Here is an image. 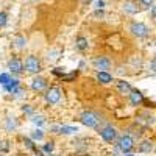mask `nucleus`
Instances as JSON below:
<instances>
[{"mask_svg":"<svg viewBox=\"0 0 156 156\" xmlns=\"http://www.w3.org/2000/svg\"><path fill=\"white\" fill-rule=\"evenodd\" d=\"M23 69L27 70L28 73L31 75H37L39 72L42 70V66H41V61L37 59V56L34 55H30L25 58V62H23Z\"/></svg>","mask_w":156,"mask_h":156,"instance_id":"nucleus-1","label":"nucleus"},{"mask_svg":"<svg viewBox=\"0 0 156 156\" xmlns=\"http://www.w3.org/2000/svg\"><path fill=\"white\" fill-rule=\"evenodd\" d=\"M129 31H131L134 37H139V39H144L150 34V28L144 22H136V20L129 23Z\"/></svg>","mask_w":156,"mask_h":156,"instance_id":"nucleus-2","label":"nucleus"},{"mask_svg":"<svg viewBox=\"0 0 156 156\" xmlns=\"http://www.w3.org/2000/svg\"><path fill=\"white\" fill-rule=\"evenodd\" d=\"M80 122L87 128H97L100 119H98V115L92 111H83L81 115H80Z\"/></svg>","mask_w":156,"mask_h":156,"instance_id":"nucleus-3","label":"nucleus"},{"mask_svg":"<svg viewBox=\"0 0 156 156\" xmlns=\"http://www.w3.org/2000/svg\"><path fill=\"white\" fill-rule=\"evenodd\" d=\"M117 148H119L123 154L129 153L133 148H134V139L129 136V134H125L119 139V142H117Z\"/></svg>","mask_w":156,"mask_h":156,"instance_id":"nucleus-4","label":"nucleus"},{"mask_svg":"<svg viewBox=\"0 0 156 156\" xmlns=\"http://www.w3.org/2000/svg\"><path fill=\"white\" fill-rule=\"evenodd\" d=\"M61 100V87L59 86H51L45 90V101L48 105H56Z\"/></svg>","mask_w":156,"mask_h":156,"instance_id":"nucleus-5","label":"nucleus"},{"mask_svg":"<svg viewBox=\"0 0 156 156\" xmlns=\"http://www.w3.org/2000/svg\"><path fill=\"white\" fill-rule=\"evenodd\" d=\"M92 66L98 72H108V69H111V61L106 56H95L92 59Z\"/></svg>","mask_w":156,"mask_h":156,"instance_id":"nucleus-6","label":"nucleus"},{"mask_svg":"<svg viewBox=\"0 0 156 156\" xmlns=\"http://www.w3.org/2000/svg\"><path fill=\"white\" fill-rule=\"evenodd\" d=\"M98 133H100L101 139L105 140V142H108V144H111V142H114V140H115V136H117V131H115V128H114V126H111V125H106L105 128H101Z\"/></svg>","mask_w":156,"mask_h":156,"instance_id":"nucleus-7","label":"nucleus"},{"mask_svg":"<svg viewBox=\"0 0 156 156\" xmlns=\"http://www.w3.org/2000/svg\"><path fill=\"white\" fill-rule=\"evenodd\" d=\"M120 6H122V11L125 12V14H129V16H136L140 11V8L137 6V3L134 2V0H125V2H122Z\"/></svg>","mask_w":156,"mask_h":156,"instance_id":"nucleus-8","label":"nucleus"},{"mask_svg":"<svg viewBox=\"0 0 156 156\" xmlns=\"http://www.w3.org/2000/svg\"><path fill=\"white\" fill-rule=\"evenodd\" d=\"M8 69H9V73L12 75H20L23 72V62L19 58H11L8 61Z\"/></svg>","mask_w":156,"mask_h":156,"instance_id":"nucleus-9","label":"nucleus"},{"mask_svg":"<svg viewBox=\"0 0 156 156\" xmlns=\"http://www.w3.org/2000/svg\"><path fill=\"white\" fill-rule=\"evenodd\" d=\"M45 87H47V80L44 76H34L31 80V89L34 92H41Z\"/></svg>","mask_w":156,"mask_h":156,"instance_id":"nucleus-10","label":"nucleus"},{"mask_svg":"<svg viewBox=\"0 0 156 156\" xmlns=\"http://www.w3.org/2000/svg\"><path fill=\"white\" fill-rule=\"evenodd\" d=\"M128 95H129V101H131L133 106H139L140 103L144 101V94H142L139 89H131V92Z\"/></svg>","mask_w":156,"mask_h":156,"instance_id":"nucleus-11","label":"nucleus"},{"mask_svg":"<svg viewBox=\"0 0 156 156\" xmlns=\"http://www.w3.org/2000/svg\"><path fill=\"white\" fill-rule=\"evenodd\" d=\"M27 44H28V41L23 34H16L14 39H12V45H14L17 50H23L25 47H27Z\"/></svg>","mask_w":156,"mask_h":156,"instance_id":"nucleus-12","label":"nucleus"},{"mask_svg":"<svg viewBox=\"0 0 156 156\" xmlns=\"http://www.w3.org/2000/svg\"><path fill=\"white\" fill-rule=\"evenodd\" d=\"M115 86H117V90L122 92V94H129V92H131V89H133L131 84H129L128 81H125V80H117Z\"/></svg>","mask_w":156,"mask_h":156,"instance_id":"nucleus-13","label":"nucleus"},{"mask_svg":"<svg viewBox=\"0 0 156 156\" xmlns=\"http://www.w3.org/2000/svg\"><path fill=\"white\" fill-rule=\"evenodd\" d=\"M75 47H76V50H80V51H86L87 47H89L87 37H84V36H78V37H76V42H75Z\"/></svg>","mask_w":156,"mask_h":156,"instance_id":"nucleus-14","label":"nucleus"},{"mask_svg":"<svg viewBox=\"0 0 156 156\" xmlns=\"http://www.w3.org/2000/svg\"><path fill=\"white\" fill-rule=\"evenodd\" d=\"M97 80L101 84H109L112 81V75L109 72H97Z\"/></svg>","mask_w":156,"mask_h":156,"instance_id":"nucleus-15","label":"nucleus"},{"mask_svg":"<svg viewBox=\"0 0 156 156\" xmlns=\"http://www.w3.org/2000/svg\"><path fill=\"white\" fill-rule=\"evenodd\" d=\"M59 56H61V50H59V48H50V50L47 51V61H50V62L58 61Z\"/></svg>","mask_w":156,"mask_h":156,"instance_id":"nucleus-16","label":"nucleus"},{"mask_svg":"<svg viewBox=\"0 0 156 156\" xmlns=\"http://www.w3.org/2000/svg\"><path fill=\"white\" fill-rule=\"evenodd\" d=\"M16 128H17V122H16L14 117H6V119H5V129H6V131L12 133Z\"/></svg>","mask_w":156,"mask_h":156,"instance_id":"nucleus-17","label":"nucleus"},{"mask_svg":"<svg viewBox=\"0 0 156 156\" xmlns=\"http://www.w3.org/2000/svg\"><path fill=\"white\" fill-rule=\"evenodd\" d=\"M3 87H5V90H8L9 94H12L16 89H19V87H20V81L17 80V78H11V81H9L6 86H3Z\"/></svg>","mask_w":156,"mask_h":156,"instance_id":"nucleus-18","label":"nucleus"},{"mask_svg":"<svg viewBox=\"0 0 156 156\" xmlns=\"http://www.w3.org/2000/svg\"><path fill=\"white\" fill-rule=\"evenodd\" d=\"M151 150H153V145H151L150 140H142L140 142V145H139V151L140 153H150Z\"/></svg>","mask_w":156,"mask_h":156,"instance_id":"nucleus-19","label":"nucleus"},{"mask_svg":"<svg viewBox=\"0 0 156 156\" xmlns=\"http://www.w3.org/2000/svg\"><path fill=\"white\" fill-rule=\"evenodd\" d=\"M78 131V128L76 126H67V125H62L59 126V133L61 134H73Z\"/></svg>","mask_w":156,"mask_h":156,"instance_id":"nucleus-20","label":"nucleus"},{"mask_svg":"<svg viewBox=\"0 0 156 156\" xmlns=\"http://www.w3.org/2000/svg\"><path fill=\"white\" fill-rule=\"evenodd\" d=\"M76 75H78V70H72V72H69V73L66 72V73L59 78V80H61V81H73L75 78H76Z\"/></svg>","mask_w":156,"mask_h":156,"instance_id":"nucleus-21","label":"nucleus"},{"mask_svg":"<svg viewBox=\"0 0 156 156\" xmlns=\"http://www.w3.org/2000/svg\"><path fill=\"white\" fill-rule=\"evenodd\" d=\"M44 139V131H42V129L41 128H36L34 129V131L31 133V140H42Z\"/></svg>","mask_w":156,"mask_h":156,"instance_id":"nucleus-22","label":"nucleus"},{"mask_svg":"<svg viewBox=\"0 0 156 156\" xmlns=\"http://www.w3.org/2000/svg\"><path fill=\"white\" fill-rule=\"evenodd\" d=\"M31 122L36 125V126H42L44 123H45V117L44 115H31Z\"/></svg>","mask_w":156,"mask_h":156,"instance_id":"nucleus-23","label":"nucleus"},{"mask_svg":"<svg viewBox=\"0 0 156 156\" xmlns=\"http://www.w3.org/2000/svg\"><path fill=\"white\" fill-rule=\"evenodd\" d=\"M11 73H0V84L2 86H6L9 81H11Z\"/></svg>","mask_w":156,"mask_h":156,"instance_id":"nucleus-24","label":"nucleus"},{"mask_svg":"<svg viewBox=\"0 0 156 156\" xmlns=\"http://www.w3.org/2000/svg\"><path fill=\"white\" fill-rule=\"evenodd\" d=\"M53 150H55V142H51V140L47 142V144L42 147V151L44 153H50L51 154V153H53Z\"/></svg>","mask_w":156,"mask_h":156,"instance_id":"nucleus-25","label":"nucleus"},{"mask_svg":"<svg viewBox=\"0 0 156 156\" xmlns=\"http://www.w3.org/2000/svg\"><path fill=\"white\" fill-rule=\"evenodd\" d=\"M8 23V14L5 11H0V28H3Z\"/></svg>","mask_w":156,"mask_h":156,"instance_id":"nucleus-26","label":"nucleus"},{"mask_svg":"<svg viewBox=\"0 0 156 156\" xmlns=\"http://www.w3.org/2000/svg\"><path fill=\"white\" fill-rule=\"evenodd\" d=\"M51 73H53L55 76H58V78H61L64 73H66V67H55L53 70H51Z\"/></svg>","mask_w":156,"mask_h":156,"instance_id":"nucleus-27","label":"nucleus"},{"mask_svg":"<svg viewBox=\"0 0 156 156\" xmlns=\"http://www.w3.org/2000/svg\"><path fill=\"white\" fill-rule=\"evenodd\" d=\"M92 17H95V19H103V17H105V9H95V11L92 12Z\"/></svg>","mask_w":156,"mask_h":156,"instance_id":"nucleus-28","label":"nucleus"},{"mask_svg":"<svg viewBox=\"0 0 156 156\" xmlns=\"http://www.w3.org/2000/svg\"><path fill=\"white\" fill-rule=\"evenodd\" d=\"M22 112L28 114V115H33L34 109H33V106H31V105H23V106H22Z\"/></svg>","mask_w":156,"mask_h":156,"instance_id":"nucleus-29","label":"nucleus"},{"mask_svg":"<svg viewBox=\"0 0 156 156\" xmlns=\"http://www.w3.org/2000/svg\"><path fill=\"white\" fill-rule=\"evenodd\" d=\"M105 8V2L103 0H97L95 2V9H103Z\"/></svg>","mask_w":156,"mask_h":156,"instance_id":"nucleus-30","label":"nucleus"},{"mask_svg":"<svg viewBox=\"0 0 156 156\" xmlns=\"http://www.w3.org/2000/svg\"><path fill=\"white\" fill-rule=\"evenodd\" d=\"M140 3L145 8H150V6H153V0H140Z\"/></svg>","mask_w":156,"mask_h":156,"instance_id":"nucleus-31","label":"nucleus"},{"mask_svg":"<svg viewBox=\"0 0 156 156\" xmlns=\"http://www.w3.org/2000/svg\"><path fill=\"white\" fill-rule=\"evenodd\" d=\"M2 151H8V142H2V147H0Z\"/></svg>","mask_w":156,"mask_h":156,"instance_id":"nucleus-32","label":"nucleus"},{"mask_svg":"<svg viewBox=\"0 0 156 156\" xmlns=\"http://www.w3.org/2000/svg\"><path fill=\"white\" fill-rule=\"evenodd\" d=\"M90 2H92V0H81V3H83V5H89Z\"/></svg>","mask_w":156,"mask_h":156,"instance_id":"nucleus-33","label":"nucleus"},{"mask_svg":"<svg viewBox=\"0 0 156 156\" xmlns=\"http://www.w3.org/2000/svg\"><path fill=\"white\" fill-rule=\"evenodd\" d=\"M153 16L156 17V6H153Z\"/></svg>","mask_w":156,"mask_h":156,"instance_id":"nucleus-34","label":"nucleus"},{"mask_svg":"<svg viewBox=\"0 0 156 156\" xmlns=\"http://www.w3.org/2000/svg\"><path fill=\"white\" fill-rule=\"evenodd\" d=\"M125 156H134V154H129V153H126V154H125Z\"/></svg>","mask_w":156,"mask_h":156,"instance_id":"nucleus-35","label":"nucleus"},{"mask_svg":"<svg viewBox=\"0 0 156 156\" xmlns=\"http://www.w3.org/2000/svg\"><path fill=\"white\" fill-rule=\"evenodd\" d=\"M31 2H37V0H31Z\"/></svg>","mask_w":156,"mask_h":156,"instance_id":"nucleus-36","label":"nucleus"},{"mask_svg":"<svg viewBox=\"0 0 156 156\" xmlns=\"http://www.w3.org/2000/svg\"><path fill=\"white\" fill-rule=\"evenodd\" d=\"M12 2H14V0H12Z\"/></svg>","mask_w":156,"mask_h":156,"instance_id":"nucleus-37","label":"nucleus"}]
</instances>
